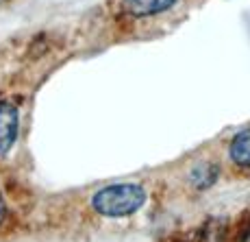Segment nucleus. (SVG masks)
<instances>
[{
	"label": "nucleus",
	"mask_w": 250,
	"mask_h": 242,
	"mask_svg": "<svg viewBox=\"0 0 250 242\" xmlns=\"http://www.w3.org/2000/svg\"><path fill=\"white\" fill-rule=\"evenodd\" d=\"M146 196V190L139 183H113L96 192L91 198V207L107 218H124L142 210Z\"/></svg>",
	"instance_id": "obj_1"
},
{
	"label": "nucleus",
	"mask_w": 250,
	"mask_h": 242,
	"mask_svg": "<svg viewBox=\"0 0 250 242\" xmlns=\"http://www.w3.org/2000/svg\"><path fill=\"white\" fill-rule=\"evenodd\" d=\"M18 127H20V118L16 105L0 103V155L11 151L18 138Z\"/></svg>",
	"instance_id": "obj_2"
},
{
	"label": "nucleus",
	"mask_w": 250,
	"mask_h": 242,
	"mask_svg": "<svg viewBox=\"0 0 250 242\" xmlns=\"http://www.w3.org/2000/svg\"><path fill=\"white\" fill-rule=\"evenodd\" d=\"M179 0H120L122 11L131 18H150L172 9Z\"/></svg>",
	"instance_id": "obj_3"
},
{
	"label": "nucleus",
	"mask_w": 250,
	"mask_h": 242,
	"mask_svg": "<svg viewBox=\"0 0 250 242\" xmlns=\"http://www.w3.org/2000/svg\"><path fill=\"white\" fill-rule=\"evenodd\" d=\"M218 177H220V166L218 164L203 162V164H198V166L191 170L189 181H191V186H194L196 190L205 192V190H209L215 181H218Z\"/></svg>",
	"instance_id": "obj_4"
},
{
	"label": "nucleus",
	"mask_w": 250,
	"mask_h": 242,
	"mask_svg": "<svg viewBox=\"0 0 250 242\" xmlns=\"http://www.w3.org/2000/svg\"><path fill=\"white\" fill-rule=\"evenodd\" d=\"M229 155L239 168H250V129H244L230 140Z\"/></svg>",
	"instance_id": "obj_5"
},
{
	"label": "nucleus",
	"mask_w": 250,
	"mask_h": 242,
	"mask_svg": "<svg viewBox=\"0 0 250 242\" xmlns=\"http://www.w3.org/2000/svg\"><path fill=\"white\" fill-rule=\"evenodd\" d=\"M227 231H229L227 222L220 218H211L200 227V240L203 242H224Z\"/></svg>",
	"instance_id": "obj_6"
},
{
	"label": "nucleus",
	"mask_w": 250,
	"mask_h": 242,
	"mask_svg": "<svg viewBox=\"0 0 250 242\" xmlns=\"http://www.w3.org/2000/svg\"><path fill=\"white\" fill-rule=\"evenodd\" d=\"M4 216H7V205H4V198L0 194V222L4 220Z\"/></svg>",
	"instance_id": "obj_7"
},
{
	"label": "nucleus",
	"mask_w": 250,
	"mask_h": 242,
	"mask_svg": "<svg viewBox=\"0 0 250 242\" xmlns=\"http://www.w3.org/2000/svg\"><path fill=\"white\" fill-rule=\"evenodd\" d=\"M237 242H250V227H248L246 231H244V234H242V238H239Z\"/></svg>",
	"instance_id": "obj_8"
}]
</instances>
